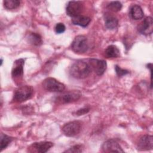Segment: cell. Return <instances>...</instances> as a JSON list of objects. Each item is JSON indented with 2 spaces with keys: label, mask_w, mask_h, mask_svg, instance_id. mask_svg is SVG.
I'll return each instance as SVG.
<instances>
[{
  "label": "cell",
  "mask_w": 153,
  "mask_h": 153,
  "mask_svg": "<svg viewBox=\"0 0 153 153\" xmlns=\"http://www.w3.org/2000/svg\"><path fill=\"white\" fill-rule=\"evenodd\" d=\"M24 63L25 60L23 59H20L14 62L11 71V75L14 80H19L22 78Z\"/></svg>",
  "instance_id": "cell-12"
},
{
  "label": "cell",
  "mask_w": 153,
  "mask_h": 153,
  "mask_svg": "<svg viewBox=\"0 0 153 153\" xmlns=\"http://www.w3.org/2000/svg\"><path fill=\"white\" fill-rule=\"evenodd\" d=\"M105 55L108 58H115L120 56V50L117 46L111 45L105 50Z\"/></svg>",
  "instance_id": "cell-17"
},
{
  "label": "cell",
  "mask_w": 153,
  "mask_h": 153,
  "mask_svg": "<svg viewBox=\"0 0 153 153\" xmlns=\"http://www.w3.org/2000/svg\"><path fill=\"white\" fill-rule=\"evenodd\" d=\"M82 10V4L79 1H70L66 6V13L72 18L80 15Z\"/></svg>",
  "instance_id": "cell-9"
},
{
  "label": "cell",
  "mask_w": 153,
  "mask_h": 153,
  "mask_svg": "<svg viewBox=\"0 0 153 153\" xmlns=\"http://www.w3.org/2000/svg\"><path fill=\"white\" fill-rule=\"evenodd\" d=\"M53 146V143L51 142L44 141L39 142H35L30 145L27 151L29 152H38V153H45L47 152L50 148Z\"/></svg>",
  "instance_id": "cell-8"
},
{
  "label": "cell",
  "mask_w": 153,
  "mask_h": 153,
  "mask_svg": "<svg viewBox=\"0 0 153 153\" xmlns=\"http://www.w3.org/2000/svg\"><path fill=\"white\" fill-rule=\"evenodd\" d=\"M90 21L91 19L90 17L82 15L78 16L72 19V23L74 25H78L82 27H86L87 26H88Z\"/></svg>",
  "instance_id": "cell-15"
},
{
  "label": "cell",
  "mask_w": 153,
  "mask_h": 153,
  "mask_svg": "<svg viewBox=\"0 0 153 153\" xmlns=\"http://www.w3.org/2000/svg\"><path fill=\"white\" fill-rule=\"evenodd\" d=\"M121 8L122 4L119 1H112L107 6V8L108 10L114 12H118L120 11Z\"/></svg>",
  "instance_id": "cell-21"
},
{
  "label": "cell",
  "mask_w": 153,
  "mask_h": 153,
  "mask_svg": "<svg viewBox=\"0 0 153 153\" xmlns=\"http://www.w3.org/2000/svg\"><path fill=\"white\" fill-rule=\"evenodd\" d=\"M89 110H90V109L88 108H84L78 110L76 112V114L77 115H84V114L87 113L89 111Z\"/></svg>",
  "instance_id": "cell-25"
},
{
  "label": "cell",
  "mask_w": 153,
  "mask_h": 153,
  "mask_svg": "<svg viewBox=\"0 0 153 153\" xmlns=\"http://www.w3.org/2000/svg\"><path fill=\"white\" fill-rule=\"evenodd\" d=\"M115 71H116V73H117V75L119 76H124V75L128 74V71H127L126 69H122L117 65L115 66Z\"/></svg>",
  "instance_id": "cell-24"
},
{
  "label": "cell",
  "mask_w": 153,
  "mask_h": 153,
  "mask_svg": "<svg viewBox=\"0 0 153 153\" xmlns=\"http://www.w3.org/2000/svg\"><path fill=\"white\" fill-rule=\"evenodd\" d=\"M105 23L108 29H114L118 26V21L115 16L107 14L105 16Z\"/></svg>",
  "instance_id": "cell-16"
},
{
  "label": "cell",
  "mask_w": 153,
  "mask_h": 153,
  "mask_svg": "<svg viewBox=\"0 0 153 153\" xmlns=\"http://www.w3.org/2000/svg\"><path fill=\"white\" fill-rule=\"evenodd\" d=\"M82 123L79 121H74L65 124L62 127V132L68 137H73L78 134L81 130Z\"/></svg>",
  "instance_id": "cell-6"
},
{
  "label": "cell",
  "mask_w": 153,
  "mask_h": 153,
  "mask_svg": "<svg viewBox=\"0 0 153 153\" xmlns=\"http://www.w3.org/2000/svg\"><path fill=\"white\" fill-rule=\"evenodd\" d=\"M81 96L79 90H71L58 95L55 98V102L58 104H65L77 101Z\"/></svg>",
  "instance_id": "cell-3"
},
{
  "label": "cell",
  "mask_w": 153,
  "mask_h": 153,
  "mask_svg": "<svg viewBox=\"0 0 153 153\" xmlns=\"http://www.w3.org/2000/svg\"><path fill=\"white\" fill-rule=\"evenodd\" d=\"M89 66L91 70L93 71L97 75H102L106 69L107 64L105 60L97 59H90L89 60Z\"/></svg>",
  "instance_id": "cell-7"
},
{
  "label": "cell",
  "mask_w": 153,
  "mask_h": 153,
  "mask_svg": "<svg viewBox=\"0 0 153 153\" xmlns=\"http://www.w3.org/2000/svg\"><path fill=\"white\" fill-rule=\"evenodd\" d=\"M138 149L141 151L151 150L153 148V137L151 135H144L142 136L137 145Z\"/></svg>",
  "instance_id": "cell-13"
},
{
  "label": "cell",
  "mask_w": 153,
  "mask_h": 153,
  "mask_svg": "<svg viewBox=\"0 0 153 153\" xmlns=\"http://www.w3.org/2000/svg\"><path fill=\"white\" fill-rule=\"evenodd\" d=\"M130 15L134 20H140L143 17L144 13L142 8L138 5H133L130 8Z\"/></svg>",
  "instance_id": "cell-14"
},
{
  "label": "cell",
  "mask_w": 153,
  "mask_h": 153,
  "mask_svg": "<svg viewBox=\"0 0 153 153\" xmlns=\"http://www.w3.org/2000/svg\"><path fill=\"white\" fill-rule=\"evenodd\" d=\"M66 27L62 23H58L55 26V31L57 33H62L65 32Z\"/></svg>",
  "instance_id": "cell-23"
},
{
  "label": "cell",
  "mask_w": 153,
  "mask_h": 153,
  "mask_svg": "<svg viewBox=\"0 0 153 153\" xmlns=\"http://www.w3.org/2000/svg\"><path fill=\"white\" fill-rule=\"evenodd\" d=\"M82 146L81 145H76L71 147L68 150H66L65 151H64V152H74V153L81 152L82 151Z\"/></svg>",
  "instance_id": "cell-22"
},
{
  "label": "cell",
  "mask_w": 153,
  "mask_h": 153,
  "mask_svg": "<svg viewBox=\"0 0 153 153\" xmlns=\"http://www.w3.org/2000/svg\"><path fill=\"white\" fill-rule=\"evenodd\" d=\"M91 71L88 64L82 61H78L72 65L69 74L75 78L84 79L90 75Z\"/></svg>",
  "instance_id": "cell-1"
},
{
  "label": "cell",
  "mask_w": 153,
  "mask_h": 153,
  "mask_svg": "<svg viewBox=\"0 0 153 153\" xmlns=\"http://www.w3.org/2000/svg\"><path fill=\"white\" fill-rule=\"evenodd\" d=\"M71 47L76 53H84L88 50V45L87 38L84 35H78L73 40Z\"/></svg>",
  "instance_id": "cell-5"
},
{
  "label": "cell",
  "mask_w": 153,
  "mask_h": 153,
  "mask_svg": "<svg viewBox=\"0 0 153 153\" xmlns=\"http://www.w3.org/2000/svg\"><path fill=\"white\" fill-rule=\"evenodd\" d=\"M27 41L35 46L41 45L42 43V40L41 36L36 33H31L28 35L27 38Z\"/></svg>",
  "instance_id": "cell-18"
},
{
  "label": "cell",
  "mask_w": 153,
  "mask_h": 153,
  "mask_svg": "<svg viewBox=\"0 0 153 153\" xmlns=\"http://www.w3.org/2000/svg\"><path fill=\"white\" fill-rule=\"evenodd\" d=\"M102 150L103 152H124L118 143L114 139H109L105 142L102 146Z\"/></svg>",
  "instance_id": "cell-10"
},
{
  "label": "cell",
  "mask_w": 153,
  "mask_h": 153,
  "mask_svg": "<svg viewBox=\"0 0 153 153\" xmlns=\"http://www.w3.org/2000/svg\"><path fill=\"white\" fill-rule=\"evenodd\" d=\"M42 86L45 90L51 92H62L65 88V85L54 78L48 77L42 82Z\"/></svg>",
  "instance_id": "cell-4"
},
{
  "label": "cell",
  "mask_w": 153,
  "mask_h": 153,
  "mask_svg": "<svg viewBox=\"0 0 153 153\" xmlns=\"http://www.w3.org/2000/svg\"><path fill=\"white\" fill-rule=\"evenodd\" d=\"M33 93V88L30 85H23L18 87L14 92L13 100L16 102H23L30 99Z\"/></svg>",
  "instance_id": "cell-2"
},
{
  "label": "cell",
  "mask_w": 153,
  "mask_h": 153,
  "mask_svg": "<svg viewBox=\"0 0 153 153\" xmlns=\"http://www.w3.org/2000/svg\"><path fill=\"white\" fill-rule=\"evenodd\" d=\"M1 142H0V148L1 151H2L4 149H5L8 145L13 140V137L5 134L1 133Z\"/></svg>",
  "instance_id": "cell-19"
},
{
  "label": "cell",
  "mask_w": 153,
  "mask_h": 153,
  "mask_svg": "<svg viewBox=\"0 0 153 153\" xmlns=\"http://www.w3.org/2000/svg\"><path fill=\"white\" fill-rule=\"evenodd\" d=\"M4 6L8 10H13L19 7L20 2L19 0H5L3 2Z\"/></svg>",
  "instance_id": "cell-20"
},
{
  "label": "cell",
  "mask_w": 153,
  "mask_h": 153,
  "mask_svg": "<svg viewBox=\"0 0 153 153\" xmlns=\"http://www.w3.org/2000/svg\"><path fill=\"white\" fill-rule=\"evenodd\" d=\"M138 31L145 35H150L153 31V20L151 17H146L138 26Z\"/></svg>",
  "instance_id": "cell-11"
}]
</instances>
